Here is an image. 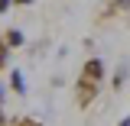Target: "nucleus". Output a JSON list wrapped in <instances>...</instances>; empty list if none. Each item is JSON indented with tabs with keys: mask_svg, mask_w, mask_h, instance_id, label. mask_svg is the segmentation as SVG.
Masks as SVG:
<instances>
[{
	"mask_svg": "<svg viewBox=\"0 0 130 126\" xmlns=\"http://www.w3.org/2000/svg\"><path fill=\"white\" fill-rule=\"evenodd\" d=\"M36 0H13V7H32Z\"/></svg>",
	"mask_w": 130,
	"mask_h": 126,
	"instance_id": "9d476101",
	"label": "nucleus"
},
{
	"mask_svg": "<svg viewBox=\"0 0 130 126\" xmlns=\"http://www.w3.org/2000/svg\"><path fill=\"white\" fill-rule=\"evenodd\" d=\"M104 78H107V65L98 55H88L81 62L78 78H75V107L78 110H91L94 107V100L101 97V87H104Z\"/></svg>",
	"mask_w": 130,
	"mask_h": 126,
	"instance_id": "f257e3e1",
	"label": "nucleus"
},
{
	"mask_svg": "<svg viewBox=\"0 0 130 126\" xmlns=\"http://www.w3.org/2000/svg\"><path fill=\"white\" fill-rule=\"evenodd\" d=\"M0 36H3V42L10 45V52H16V48H23V45H26V36H23V29H16V26H7Z\"/></svg>",
	"mask_w": 130,
	"mask_h": 126,
	"instance_id": "7ed1b4c3",
	"label": "nucleus"
},
{
	"mask_svg": "<svg viewBox=\"0 0 130 126\" xmlns=\"http://www.w3.org/2000/svg\"><path fill=\"white\" fill-rule=\"evenodd\" d=\"M10 123L13 126H46V123H39L36 116H10Z\"/></svg>",
	"mask_w": 130,
	"mask_h": 126,
	"instance_id": "0eeeda50",
	"label": "nucleus"
},
{
	"mask_svg": "<svg viewBox=\"0 0 130 126\" xmlns=\"http://www.w3.org/2000/svg\"><path fill=\"white\" fill-rule=\"evenodd\" d=\"M117 16H130V0H104L98 10V26H104L107 19H117Z\"/></svg>",
	"mask_w": 130,
	"mask_h": 126,
	"instance_id": "f03ea898",
	"label": "nucleus"
},
{
	"mask_svg": "<svg viewBox=\"0 0 130 126\" xmlns=\"http://www.w3.org/2000/svg\"><path fill=\"white\" fill-rule=\"evenodd\" d=\"M3 71H10V45L3 42V36H0V74Z\"/></svg>",
	"mask_w": 130,
	"mask_h": 126,
	"instance_id": "423d86ee",
	"label": "nucleus"
},
{
	"mask_svg": "<svg viewBox=\"0 0 130 126\" xmlns=\"http://www.w3.org/2000/svg\"><path fill=\"white\" fill-rule=\"evenodd\" d=\"M117 126H130V116H124V120H120V123H117Z\"/></svg>",
	"mask_w": 130,
	"mask_h": 126,
	"instance_id": "f8f14e48",
	"label": "nucleus"
},
{
	"mask_svg": "<svg viewBox=\"0 0 130 126\" xmlns=\"http://www.w3.org/2000/svg\"><path fill=\"white\" fill-rule=\"evenodd\" d=\"M7 91H10V87H7V84H3V81H0V107H3V104H7Z\"/></svg>",
	"mask_w": 130,
	"mask_h": 126,
	"instance_id": "1a4fd4ad",
	"label": "nucleus"
},
{
	"mask_svg": "<svg viewBox=\"0 0 130 126\" xmlns=\"http://www.w3.org/2000/svg\"><path fill=\"white\" fill-rule=\"evenodd\" d=\"M10 10H13V0H0V16H7Z\"/></svg>",
	"mask_w": 130,
	"mask_h": 126,
	"instance_id": "6e6552de",
	"label": "nucleus"
},
{
	"mask_svg": "<svg viewBox=\"0 0 130 126\" xmlns=\"http://www.w3.org/2000/svg\"><path fill=\"white\" fill-rule=\"evenodd\" d=\"M7 123H10V116L3 113V107H0V126H7Z\"/></svg>",
	"mask_w": 130,
	"mask_h": 126,
	"instance_id": "9b49d317",
	"label": "nucleus"
},
{
	"mask_svg": "<svg viewBox=\"0 0 130 126\" xmlns=\"http://www.w3.org/2000/svg\"><path fill=\"white\" fill-rule=\"evenodd\" d=\"M7 87H10L16 97H23V94H26V78H23V71H20V68H13V71H10V78H7Z\"/></svg>",
	"mask_w": 130,
	"mask_h": 126,
	"instance_id": "20e7f679",
	"label": "nucleus"
},
{
	"mask_svg": "<svg viewBox=\"0 0 130 126\" xmlns=\"http://www.w3.org/2000/svg\"><path fill=\"white\" fill-rule=\"evenodd\" d=\"M127 81H130V65H120V68L114 71V78H111V87H114V94H120V91L127 87Z\"/></svg>",
	"mask_w": 130,
	"mask_h": 126,
	"instance_id": "39448f33",
	"label": "nucleus"
}]
</instances>
